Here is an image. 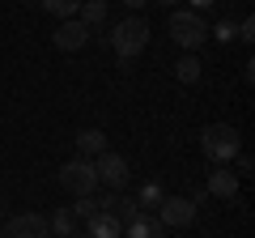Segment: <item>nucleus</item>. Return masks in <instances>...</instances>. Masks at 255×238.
Returning <instances> with one entry per match:
<instances>
[{"label": "nucleus", "mask_w": 255, "mask_h": 238, "mask_svg": "<svg viewBox=\"0 0 255 238\" xmlns=\"http://www.w3.org/2000/svg\"><path fill=\"white\" fill-rule=\"evenodd\" d=\"M153 217L162 221V230H183V226L196 221V200H191V196H162V204H157Z\"/></svg>", "instance_id": "nucleus-5"}, {"label": "nucleus", "mask_w": 255, "mask_h": 238, "mask_svg": "<svg viewBox=\"0 0 255 238\" xmlns=\"http://www.w3.org/2000/svg\"><path fill=\"white\" fill-rule=\"evenodd\" d=\"M238 38H243V43H251V38H255V17H243V21H238Z\"/></svg>", "instance_id": "nucleus-19"}, {"label": "nucleus", "mask_w": 255, "mask_h": 238, "mask_svg": "<svg viewBox=\"0 0 255 238\" xmlns=\"http://www.w3.org/2000/svg\"><path fill=\"white\" fill-rule=\"evenodd\" d=\"M119 4H124V9H132V13H136V9H145V4H153V0H119Z\"/></svg>", "instance_id": "nucleus-21"}, {"label": "nucleus", "mask_w": 255, "mask_h": 238, "mask_svg": "<svg viewBox=\"0 0 255 238\" xmlns=\"http://www.w3.org/2000/svg\"><path fill=\"white\" fill-rule=\"evenodd\" d=\"M107 47L124 60V64H128V60H136V55L149 47V21L140 17V13H128L124 21H115V26H111Z\"/></svg>", "instance_id": "nucleus-1"}, {"label": "nucleus", "mask_w": 255, "mask_h": 238, "mask_svg": "<svg viewBox=\"0 0 255 238\" xmlns=\"http://www.w3.org/2000/svg\"><path fill=\"white\" fill-rule=\"evenodd\" d=\"M55 179H60V187H64L68 196H77V200L98 192V170H94V157H73V162H64Z\"/></svg>", "instance_id": "nucleus-4"}, {"label": "nucleus", "mask_w": 255, "mask_h": 238, "mask_svg": "<svg viewBox=\"0 0 255 238\" xmlns=\"http://www.w3.org/2000/svg\"><path fill=\"white\" fill-rule=\"evenodd\" d=\"M217 0H191V13H204V9H213Z\"/></svg>", "instance_id": "nucleus-22"}, {"label": "nucleus", "mask_w": 255, "mask_h": 238, "mask_svg": "<svg viewBox=\"0 0 255 238\" xmlns=\"http://www.w3.org/2000/svg\"><path fill=\"white\" fill-rule=\"evenodd\" d=\"M162 196H166V192H162V183H145L136 196H132V200H136V209H140V213H157Z\"/></svg>", "instance_id": "nucleus-16"}, {"label": "nucleus", "mask_w": 255, "mask_h": 238, "mask_svg": "<svg viewBox=\"0 0 255 238\" xmlns=\"http://www.w3.org/2000/svg\"><path fill=\"white\" fill-rule=\"evenodd\" d=\"M209 196H217V200H234L238 196V174L234 170H209Z\"/></svg>", "instance_id": "nucleus-10"}, {"label": "nucleus", "mask_w": 255, "mask_h": 238, "mask_svg": "<svg viewBox=\"0 0 255 238\" xmlns=\"http://www.w3.org/2000/svg\"><path fill=\"white\" fill-rule=\"evenodd\" d=\"M174 81H183V85H196V81H200V55H196V51H187L179 64H174Z\"/></svg>", "instance_id": "nucleus-15"}, {"label": "nucleus", "mask_w": 255, "mask_h": 238, "mask_svg": "<svg viewBox=\"0 0 255 238\" xmlns=\"http://www.w3.org/2000/svg\"><path fill=\"white\" fill-rule=\"evenodd\" d=\"M234 162H238V170H234V174H251V157H247V153H238Z\"/></svg>", "instance_id": "nucleus-20"}, {"label": "nucleus", "mask_w": 255, "mask_h": 238, "mask_svg": "<svg viewBox=\"0 0 255 238\" xmlns=\"http://www.w3.org/2000/svg\"><path fill=\"white\" fill-rule=\"evenodd\" d=\"M209 38H221V43H234V38H238V21H221L217 30H209Z\"/></svg>", "instance_id": "nucleus-18"}, {"label": "nucleus", "mask_w": 255, "mask_h": 238, "mask_svg": "<svg viewBox=\"0 0 255 238\" xmlns=\"http://www.w3.org/2000/svg\"><path fill=\"white\" fill-rule=\"evenodd\" d=\"M77 21H85L90 30H98L107 21V0H81V9H77Z\"/></svg>", "instance_id": "nucleus-13"}, {"label": "nucleus", "mask_w": 255, "mask_h": 238, "mask_svg": "<svg viewBox=\"0 0 255 238\" xmlns=\"http://www.w3.org/2000/svg\"><path fill=\"white\" fill-rule=\"evenodd\" d=\"M128 238H162V221L153 217V213H136V217L124 226Z\"/></svg>", "instance_id": "nucleus-12"}, {"label": "nucleus", "mask_w": 255, "mask_h": 238, "mask_svg": "<svg viewBox=\"0 0 255 238\" xmlns=\"http://www.w3.org/2000/svg\"><path fill=\"white\" fill-rule=\"evenodd\" d=\"M0 238H51L43 213H21V217H4Z\"/></svg>", "instance_id": "nucleus-7"}, {"label": "nucleus", "mask_w": 255, "mask_h": 238, "mask_svg": "<svg viewBox=\"0 0 255 238\" xmlns=\"http://www.w3.org/2000/svg\"><path fill=\"white\" fill-rule=\"evenodd\" d=\"M51 17H60V21H68V17H77V9H81V0H38Z\"/></svg>", "instance_id": "nucleus-17"}, {"label": "nucleus", "mask_w": 255, "mask_h": 238, "mask_svg": "<svg viewBox=\"0 0 255 238\" xmlns=\"http://www.w3.org/2000/svg\"><path fill=\"white\" fill-rule=\"evenodd\" d=\"M51 38H55V47H60V51H81V47L94 38V30L85 26V21L68 17V21H60V30H55Z\"/></svg>", "instance_id": "nucleus-8"}, {"label": "nucleus", "mask_w": 255, "mask_h": 238, "mask_svg": "<svg viewBox=\"0 0 255 238\" xmlns=\"http://www.w3.org/2000/svg\"><path fill=\"white\" fill-rule=\"evenodd\" d=\"M73 238H90V234H73Z\"/></svg>", "instance_id": "nucleus-25"}, {"label": "nucleus", "mask_w": 255, "mask_h": 238, "mask_svg": "<svg viewBox=\"0 0 255 238\" xmlns=\"http://www.w3.org/2000/svg\"><path fill=\"white\" fill-rule=\"evenodd\" d=\"M85 234L90 238H124V221L115 213H94V217H85Z\"/></svg>", "instance_id": "nucleus-9"}, {"label": "nucleus", "mask_w": 255, "mask_h": 238, "mask_svg": "<svg viewBox=\"0 0 255 238\" xmlns=\"http://www.w3.org/2000/svg\"><path fill=\"white\" fill-rule=\"evenodd\" d=\"M200 153L213 166H230L243 153V136H238L234 123H209V128H200Z\"/></svg>", "instance_id": "nucleus-2"}, {"label": "nucleus", "mask_w": 255, "mask_h": 238, "mask_svg": "<svg viewBox=\"0 0 255 238\" xmlns=\"http://www.w3.org/2000/svg\"><path fill=\"white\" fill-rule=\"evenodd\" d=\"M107 153V132L102 128H81L77 132V157H98Z\"/></svg>", "instance_id": "nucleus-11"}, {"label": "nucleus", "mask_w": 255, "mask_h": 238, "mask_svg": "<svg viewBox=\"0 0 255 238\" xmlns=\"http://www.w3.org/2000/svg\"><path fill=\"white\" fill-rule=\"evenodd\" d=\"M47 230H51L55 238H73V230H77V217H73V209H55L51 217H47Z\"/></svg>", "instance_id": "nucleus-14"}, {"label": "nucleus", "mask_w": 255, "mask_h": 238, "mask_svg": "<svg viewBox=\"0 0 255 238\" xmlns=\"http://www.w3.org/2000/svg\"><path fill=\"white\" fill-rule=\"evenodd\" d=\"M21 4H38V0H21Z\"/></svg>", "instance_id": "nucleus-24"}, {"label": "nucleus", "mask_w": 255, "mask_h": 238, "mask_svg": "<svg viewBox=\"0 0 255 238\" xmlns=\"http://www.w3.org/2000/svg\"><path fill=\"white\" fill-rule=\"evenodd\" d=\"M157 4H174V0H157Z\"/></svg>", "instance_id": "nucleus-23"}, {"label": "nucleus", "mask_w": 255, "mask_h": 238, "mask_svg": "<svg viewBox=\"0 0 255 238\" xmlns=\"http://www.w3.org/2000/svg\"><path fill=\"white\" fill-rule=\"evenodd\" d=\"M166 30H170V38L183 51H200V47L209 43V21H204L200 13H191V9H174L170 21H166Z\"/></svg>", "instance_id": "nucleus-3"}, {"label": "nucleus", "mask_w": 255, "mask_h": 238, "mask_svg": "<svg viewBox=\"0 0 255 238\" xmlns=\"http://www.w3.org/2000/svg\"><path fill=\"white\" fill-rule=\"evenodd\" d=\"M94 170H98V183H107L111 192H124L128 179H132V166H128V157H124V153H111V149L94 157Z\"/></svg>", "instance_id": "nucleus-6"}, {"label": "nucleus", "mask_w": 255, "mask_h": 238, "mask_svg": "<svg viewBox=\"0 0 255 238\" xmlns=\"http://www.w3.org/2000/svg\"><path fill=\"white\" fill-rule=\"evenodd\" d=\"M0 217H4V209H0Z\"/></svg>", "instance_id": "nucleus-26"}]
</instances>
